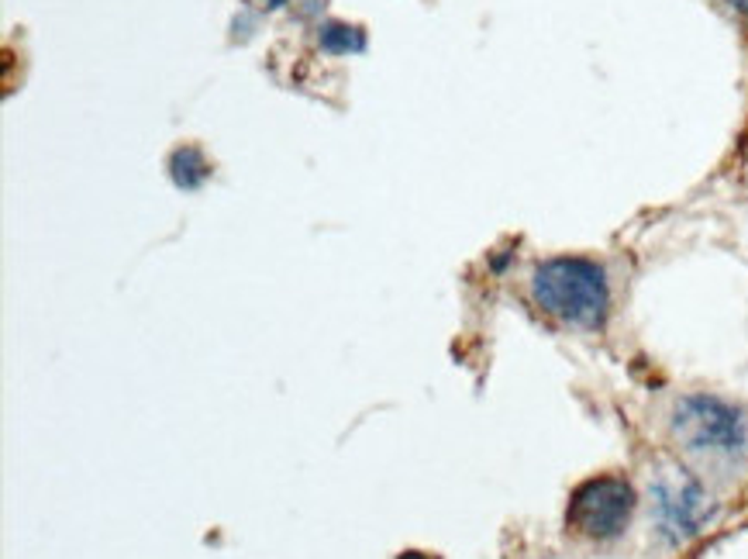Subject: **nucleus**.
<instances>
[{
    "label": "nucleus",
    "mask_w": 748,
    "mask_h": 559,
    "mask_svg": "<svg viewBox=\"0 0 748 559\" xmlns=\"http://www.w3.org/2000/svg\"><path fill=\"white\" fill-rule=\"evenodd\" d=\"M259 4H263L266 11H279V8H287L290 0H259Z\"/></svg>",
    "instance_id": "0eeeda50"
},
{
    "label": "nucleus",
    "mask_w": 748,
    "mask_h": 559,
    "mask_svg": "<svg viewBox=\"0 0 748 559\" xmlns=\"http://www.w3.org/2000/svg\"><path fill=\"white\" fill-rule=\"evenodd\" d=\"M669 435L679 453L718 474L748 466V411L718 394H687L673 404Z\"/></svg>",
    "instance_id": "f03ea898"
},
{
    "label": "nucleus",
    "mask_w": 748,
    "mask_h": 559,
    "mask_svg": "<svg viewBox=\"0 0 748 559\" xmlns=\"http://www.w3.org/2000/svg\"><path fill=\"white\" fill-rule=\"evenodd\" d=\"M170 176H173V183L180 186V191H197V186H204V180L211 176L207 155L197 145H180L170 155Z\"/></svg>",
    "instance_id": "39448f33"
},
{
    "label": "nucleus",
    "mask_w": 748,
    "mask_h": 559,
    "mask_svg": "<svg viewBox=\"0 0 748 559\" xmlns=\"http://www.w3.org/2000/svg\"><path fill=\"white\" fill-rule=\"evenodd\" d=\"M728 4H731L738 14H745V18H748V0H728Z\"/></svg>",
    "instance_id": "1a4fd4ad"
},
{
    "label": "nucleus",
    "mask_w": 748,
    "mask_h": 559,
    "mask_svg": "<svg viewBox=\"0 0 748 559\" xmlns=\"http://www.w3.org/2000/svg\"><path fill=\"white\" fill-rule=\"evenodd\" d=\"M318 45L331 55H349L366 49V31L346 21H328L318 28Z\"/></svg>",
    "instance_id": "423d86ee"
},
{
    "label": "nucleus",
    "mask_w": 748,
    "mask_h": 559,
    "mask_svg": "<svg viewBox=\"0 0 748 559\" xmlns=\"http://www.w3.org/2000/svg\"><path fill=\"white\" fill-rule=\"evenodd\" d=\"M527 294L542 315L580 332H601L614 307L611 276L604 263L590 256H549L535 263Z\"/></svg>",
    "instance_id": "f257e3e1"
},
{
    "label": "nucleus",
    "mask_w": 748,
    "mask_h": 559,
    "mask_svg": "<svg viewBox=\"0 0 748 559\" xmlns=\"http://www.w3.org/2000/svg\"><path fill=\"white\" fill-rule=\"evenodd\" d=\"M638 508V494L628 477L617 474H601L583 480L570 494L566 508V525L570 532L590 542H614L628 532V525Z\"/></svg>",
    "instance_id": "7ed1b4c3"
},
{
    "label": "nucleus",
    "mask_w": 748,
    "mask_h": 559,
    "mask_svg": "<svg viewBox=\"0 0 748 559\" xmlns=\"http://www.w3.org/2000/svg\"><path fill=\"white\" fill-rule=\"evenodd\" d=\"M652 511H656L659 536L669 546H687L718 518V505L707 487L683 466H663L652 477Z\"/></svg>",
    "instance_id": "20e7f679"
},
{
    "label": "nucleus",
    "mask_w": 748,
    "mask_h": 559,
    "mask_svg": "<svg viewBox=\"0 0 748 559\" xmlns=\"http://www.w3.org/2000/svg\"><path fill=\"white\" fill-rule=\"evenodd\" d=\"M397 559H431L428 552H418V549H408V552H400Z\"/></svg>",
    "instance_id": "6e6552de"
}]
</instances>
